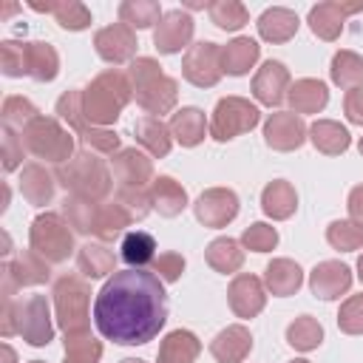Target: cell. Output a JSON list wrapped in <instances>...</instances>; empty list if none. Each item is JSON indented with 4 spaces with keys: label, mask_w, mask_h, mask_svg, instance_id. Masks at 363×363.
Returning a JSON list of instances; mask_svg holds the SVG:
<instances>
[{
    "label": "cell",
    "mask_w": 363,
    "mask_h": 363,
    "mask_svg": "<svg viewBox=\"0 0 363 363\" xmlns=\"http://www.w3.org/2000/svg\"><path fill=\"white\" fill-rule=\"evenodd\" d=\"M133 96V85L128 79V74H122L119 68H108L102 74H96L85 88H82V111L85 119L91 125L108 128L119 119V113L125 111V105Z\"/></svg>",
    "instance_id": "cell-2"
},
{
    "label": "cell",
    "mask_w": 363,
    "mask_h": 363,
    "mask_svg": "<svg viewBox=\"0 0 363 363\" xmlns=\"http://www.w3.org/2000/svg\"><path fill=\"white\" fill-rule=\"evenodd\" d=\"M20 193H23V199L28 204L45 207L54 199V176L37 162L23 164V170H20Z\"/></svg>",
    "instance_id": "cell-30"
},
{
    "label": "cell",
    "mask_w": 363,
    "mask_h": 363,
    "mask_svg": "<svg viewBox=\"0 0 363 363\" xmlns=\"http://www.w3.org/2000/svg\"><path fill=\"white\" fill-rule=\"evenodd\" d=\"M130 213L119 204V201H108L99 204V218H96V235L102 241H113L125 233V227H130Z\"/></svg>",
    "instance_id": "cell-42"
},
{
    "label": "cell",
    "mask_w": 363,
    "mask_h": 363,
    "mask_svg": "<svg viewBox=\"0 0 363 363\" xmlns=\"http://www.w3.org/2000/svg\"><path fill=\"white\" fill-rule=\"evenodd\" d=\"M286 343L298 352H312L323 343V326L312 315H298L286 326Z\"/></svg>",
    "instance_id": "cell-39"
},
{
    "label": "cell",
    "mask_w": 363,
    "mask_h": 363,
    "mask_svg": "<svg viewBox=\"0 0 363 363\" xmlns=\"http://www.w3.org/2000/svg\"><path fill=\"white\" fill-rule=\"evenodd\" d=\"M343 113L352 125H363V88H352L343 96Z\"/></svg>",
    "instance_id": "cell-55"
},
{
    "label": "cell",
    "mask_w": 363,
    "mask_h": 363,
    "mask_svg": "<svg viewBox=\"0 0 363 363\" xmlns=\"http://www.w3.org/2000/svg\"><path fill=\"white\" fill-rule=\"evenodd\" d=\"M227 301H230V309L235 312V318H255L261 315V309L267 306V286L258 275H250V272H241L230 281L227 286Z\"/></svg>",
    "instance_id": "cell-16"
},
{
    "label": "cell",
    "mask_w": 363,
    "mask_h": 363,
    "mask_svg": "<svg viewBox=\"0 0 363 363\" xmlns=\"http://www.w3.org/2000/svg\"><path fill=\"white\" fill-rule=\"evenodd\" d=\"M153 272L164 281V284H173L182 278L184 272V255L182 252H162L153 258Z\"/></svg>",
    "instance_id": "cell-54"
},
{
    "label": "cell",
    "mask_w": 363,
    "mask_h": 363,
    "mask_svg": "<svg viewBox=\"0 0 363 363\" xmlns=\"http://www.w3.org/2000/svg\"><path fill=\"white\" fill-rule=\"evenodd\" d=\"M261 210L272 221H286L298 210V193L286 179H275L261 190Z\"/></svg>",
    "instance_id": "cell-28"
},
{
    "label": "cell",
    "mask_w": 363,
    "mask_h": 363,
    "mask_svg": "<svg viewBox=\"0 0 363 363\" xmlns=\"http://www.w3.org/2000/svg\"><path fill=\"white\" fill-rule=\"evenodd\" d=\"M210 20L221 31H238L250 23V11L241 0H213L210 3Z\"/></svg>",
    "instance_id": "cell-41"
},
{
    "label": "cell",
    "mask_w": 363,
    "mask_h": 363,
    "mask_svg": "<svg viewBox=\"0 0 363 363\" xmlns=\"http://www.w3.org/2000/svg\"><path fill=\"white\" fill-rule=\"evenodd\" d=\"M40 111L31 99L26 96H6L3 99V111H0V119H3V128H11V130H26V125L31 119H37Z\"/></svg>",
    "instance_id": "cell-45"
},
{
    "label": "cell",
    "mask_w": 363,
    "mask_h": 363,
    "mask_svg": "<svg viewBox=\"0 0 363 363\" xmlns=\"http://www.w3.org/2000/svg\"><path fill=\"white\" fill-rule=\"evenodd\" d=\"M182 74L196 88H213L224 74V68H221V45H216L210 40L193 43L182 57Z\"/></svg>",
    "instance_id": "cell-9"
},
{
    "label": "cell",
    "mask_w": 363,
    "mask_h": 363,
    "mask_svg": "<svg viewBox=\"0 0 363 363\" xmlns=\"http://www.w3.org/2000/svg\"><path fill=\"white\" fill-rule=\"evenodd\" d=\"M301 284H303V269L292 258H272L264 269V286L278 298L295 295Z\"/></svg>",
    "instance_id": "cell-25"
},
{
    "label": "cell",
    "mask_w": 363,
    "mask_h": 363,
    "mask_svg": "<svg viewBox=\"0 0 363 363\" xmlns=\"http://www.w3.org/2000/svg\"><path fill=\"white\" fill-rule=\"evenodd\" d=\"M261 45L252 37H235L227 45H221V68L230 77H244L258 62Z\"/></svg>",
    "instance_id": "cell-27"
},
{
    "label": "cell",
    "mask_w": 363,
    "mask_h": 363,
    "mask_svg": "<svg viewBox=\"0 0 363 363\" xmlns=\"http://www.w3.org/2000/svg\"><path fill=\"white\" fill-rule=\"evenodd\" d=\"M28 363H45V360H28Z\"/></svg>",
    "instance_id": "cell-63"
},
{
    "label": "cell",
    "mask_w": 363,
    "mask_h": 363,
    "mask_svg": "<svg viewBox=\"0 0 363 363\" xmlns=\"http://www.w3.org/2000/svg\"><path fill=\"white\" fill-rule=\"evenodd\" d=\"M77 267L85 278H105L116 272V255L105 244H85L77 252Z\"/></svg>",
    "instance_id": "cell-34"
},
{
    "label": "cell",
    "mask_w": 363,
    "mask_h": 363,
    "mask_svg": "<svg viewBox=\"0 0 363 363\" xmlns=\"http://www.w3.org/2000/svg\"><path fill=\"white\" fill-rule=\"evenodd\" d=\"M0 65H3V74L6 77H23V74H28V51H26V43L6 40L0 45Z\"/></svg>",
    "instance_id": "cell-49"
},
{
    "label": "cell",
    "mask_w": 363,
    "mask_h": 363,
    "mask_svg": "<svg viewBox=\"0 0 363 363\" xmlns=\"http://www.w3.org/2000/svg\"><path fill=\"white\" fill-rule=\"evenodd\" d=\"M252 352V335L244 323H230L210 340V354L218 363H244Z\"/></svg>",
    "instance_id": "cell-21"
},
{
    "label": "cell",
    "mask_w": 363,
    "mask_h": 363,
    "mask_svg": "<svg viewBox=\"0 0 363 363\" xmlns=\"http://www.w3.org/2000/svg\"><path fill=\"white\" fill-rule=\"evenodd\" d=\"M57 119L65 122L68 128H74L77 133H82L91 122L85 119V111H82V91L79 88H71L65 91L60 99H57Z\"/></svg>",
    "instance_id": "cell-46"
},
{
    "label": "cell",
    "mask_w": 363,
    "mask_h": 363,
    "mask_svg": "<svg viewBox=\"0 0 363 363\" xmlns=\"http://www.w3.org/2000/svg\"><path fill=\"white\" fill-rule=\"evenodd\" d=\"M128 79L133 85L136 105L147 111V116L170 113L179 102V82L162 71V65L153 57H136L128 68Z\"/></svg>",
    "instance_id": "cell-3"
},
{
    "label": "cell",
    "mask_w": 363,
    "mask_h": 363,
    "mask_svg": "<svg viewBox=\"0 0 363 363\" xmlns=\"http://www.w3.org/2000/svg\"><path fill=\"white\" fill-rule=\"evenodd\" d=\"M309 142L315 145V150H320V153H326V156H340V153L349 150L352 136H349V130H346L340 122H335V119H315V122L309 125Z\"/></svg>",
    "instance_id": "cell-29"
},
{
    "label": "cell",
    "mask_w": 363,
    "mask_h": 363,
    "mask_svg": "<svg viewBox=\"0 0 363 363\" xmlns=\"http://www.w3.org/2000/svg\"><path fill=\"white\" fill-rule=\"evenodd\" d=\"M357 11H363V0H360V3L326 0V3H318V6L309 9L306 23H309V28H312L315 37H320V40H326V43H335V40L340 37V31H343L346 17H349V14H357Z\"/></svg>",
    "instance_id": "cell-17"
},
{
    "label": "cell",
    "mask_w": 363,
    "mask_h": 363,
    "mask_svg": "<svg viewBox=\"0 0 363 363\" xmlns=\"http://www.w3.org/2000/svg\"><path fill=\"white\" fill-rule=\"evenodd\" d=\"M278 244V230L267 221H255L241 233V247L252 252H269Z\"/></svg>",
    "instance_id": "cell-48"
},
{
    "label": "cell",
    "mask_w": 363,
    "mask_h": 363,
    "mask_svg": "<svg viewBox=\"0 0 363 363\" xmlns=\"http://www.w3.org/2000/svg\"><path fill=\"white\" fill-rule=\"evenodd\" d=\"M0 335H3V337H11V335H17V301H14V298H3Z\"/></svg>",
    "instance_id": "cell-56"
},
{
    "label": "cell",
    "mask_w": 363,
    "mask_h": 363,
    "mask_svg": "<svg viewBox=\"0 0 363 363\" xmlns=\"http://www.w3.org/2000/svg\"><path fill=\"white\" fill-rule=\"evenodd\" d=\"M23 142L26 150L34 153L37 159L54 162V164H65L74 156V136L68 133V128L60 125L57 116H37L26 125L23 130Z\"/></svg>",
    "instance_id": "cell-6"
},
{
    "label": "cell",
    "mask_w": 363,
    "mask_h": 363,
    "mask_svg": "<svg viewBox=\"0 0 363 363\" xmlns=\"http://www.w3.org/2000/svg\"><path fill=\"white\" fill-rule=\"evenodd\" d=\"M352 286V269L343 261H320L309 272V289L320 301H335Z\"/></svg>",
    "instance_id": "cell-18"
},
{
    "label": "cell",
    "mask_w": 363,
    "mask_h": 363,
    "mask_svg": "<svg viewBox=\"0 0 363 363\" xmlns=\"http://www.w3.org/2000/svg\"><path fill=\"white\" fill-rule=\"evenodd\" d=\"M62 218L74 227V233H96V218H99V201L79 199V196H65L62 201Z\"/></svg>",
    "instance_id": "cell-36"
},
{
    "label": "cell",
    "mask_w": 363,
    "mask_h": 363,
    "mask_svg": "<svg viewBox=\"0 0 363 363\" xmlns=\"http://www.w3.org/2000/svg\"><path fill=\"white\" fill-rule=\"evenodd\" d=\"M116 201L130 213L133 221L145 218L153 210V199H150V187H119Z\"/></svg>",
    "instance_id": "cell-50"
},
{
    "label": "cell",
    "mask_w": 363,
    "mask_h": 363,
    "mask_svg": "<svg viewBox=\"0 0 363 363\" xmlns=\"http://www.w3.org/2000/svg\"><path fill=\"white\" fill-rule=\"evenodd\" d=\"M23 156H26V142L23 136H17V130L11 128H3V170L11 173L23 164Z\"/></svg>",
    "instance_id": "cell-53"
},
{
    "label": "cell",
    "mask_w": 363,
    "mask_h": 363,
    "mask_svg": "<svg viewBox=\"0 0 363 363\" xmlns=\"http://www.w3.org/2000/svg\"><path fill=\"white\" fill-rule=\"evenodd\" d=\"M286 99L292 105V113H320L329 102V88L326 82L320 79H312V77H303V79H295L286 91Z\"/></svg>",
    "instance_id": "cell-23"
},
{
    "label": "cell",
    "mask_w": 363,
    "mask_h": 363,
    "mask_svg": "<svg viewBox=\"0 0 363 363\" xmlns=\"http://www.w3.org/2000/svg\"><path fill=\"white\" fill-rule=\"evenodd\" d=\"M199 352H201V340L190 329H173L159 343L156 363H196Z\"/></svg>",
    "instance_id": "cell-26"
},
{
    "label": "cell",
    "mask_w": 363,
    "mask_h": 363,
    "mask_svg": "<svg viewBox=\"0 0 363 363\" xmlns=\"http://www.w3.org/2000/svg\"><path fill=\"white\" fill-rule=\"evenodd\" d=\"M261 122V111L258 105H252L244 96H221L213 108V119H210V136L216 142H230L247 130H252Z\"/></svg>",
    "instance_id": "cell-8"
},
{
    "label": "cell",
    "mask_w": 363,
    "mask_h": 363,
    "mask_svg": "<svg viewBox=\"0 0 363 363\" xmlns=\"http://www.w3.org/2000/svg\"><path fill=\"white\" fill-rule=\"evenodd\" d=\"M91 286L79 275H62L54 284L57 323L65 335L91 332Z\"/></svg>",
    "instance_id": "cell-5"
},
{
    "label": "cell",
    "mask_w": 363,
    "mask_h": 363,
    "mask_svg": "<svg viewBox=\"0 0 363 363\" xmlns=\"http://www.w3.org/2000/svg\"><path fill=\"white\" fill-rule=\"evenodd\" d=\"M119 363H147V360H142V357H125V360H119Z\"/></svg>",
    "instance_id": "cell-60"
},
{
    "label": "cell",
    "mask_w": 363,
    "mask_h": 363,
    "mask_svg": "<svg viewBox=\"0 0 363 363\" xmlns=\"http://www.w3.org/2000/svg\"><path fill=\"white\" fill-rule=\"evenodd\" d=\"M170 133H173V139H176L182 147H196V145H201L204 136H207L204 111L196 108V105L179 108V111L170 116Z\"/></svg>",
    "instance_id": "cell-24"
},
{
    "label": "cell",
    "mask_w": 363,
    "mask_h": 363,
    "mask_svg": "<svg viewBox=\"0 0 363 363\" xmlns=\"http://www.w3.org/2000/svg\"><path fill=\"white\" fill-rule=\"evenodd\" d=\"M68 227L71 224L60 213H40L31 221L28 247L48 264H62L74 252V233Z\"/></svg>",
    "instance_id": "cell-7"
},
{
    "label": "cell",
    "mask_w": 363,
    "mask_h": 363,
    "mask_svg": "<svg viewBox=\"0 0 363 363\" xmlns=\"http://www.w3.org/2000/svg\"><path fill=\"white\" fill-rule=\"evenodd\" d=\"M0 352H3V363H17V354H14V349L9 343H3Z\"/></svg>",
    "instance_id": "cell-58"
},
{
    "label": "cell",
    "mask_w": 363,
    "mask_h": 363,
    "mask_svg": "<svg viewBox=\"0 0 363 363\" xmlns=\"http://www.w3.org/2000/svg\"><path fill=\"white\" fill-rule=\"evenodd\" d=\"M289 363H309V360H303V357H295V360H289Z\"/></svg>",
    "instance_id": "cell-61"
},
{
    "label": "cell",
    "mask_w": 363,
    "mask_h": 363,
    "mask_svg": "<svg viewBox=\"0 0 363 363\" xmlns=\"http://www.w3.org/2000/svg\"><path fill=\"white\" fill-rule=\"evenodd\" d=\"M196 31V20L184 9H170L162 14L159 26L153 28V45L159 54H179L182 48H190Z\"/></svg>",
    "instance_id": "cell-12"
},
{
    "label": "cell",
    "mask_w": 363,
    "mask_h": 363,
    "mask_svg": "<svg viewBox=\"0 0 363 363\" xmlns=\"http://www.w3.org/2000/svg\"><path fill=\"white\" fill-rule=\"evenodd\" d=\"M136 31L125 23H113L105 26L94 34V48L96 54L111 62V65H122V62H133L136 60Z\"/></svg>",
    "instance_id": "cell-15"
},
{
    "label": "cell",
    "mask_w": 363,
    "mask_h": 363,
    "mask_svg": "<svg viewBox=\"0 0 363 363\" xmlns=\"http://www.w3.org/2000/svg\"><path fill=\"white\" fill-rule=\"evenodd\" d=\"M326 241H329V247H335L340 252L363 250V227L354 224L352 218H337L326 227Z\"/></svg>",
    "instance_id": "cell-44"
},
{
    "label": "cell",
    "mask_w": 363,
    "mask_h": 363,
    "mask_svg": "<svg viewBox=\"0 0 363 363\" xmlns=\"http://www.w3.org/2000/svg\"><path fill=\"white\" fill-rule=\"evenodd\" d=\"M329 77L337 88H363V57L357 51H349V48H340L335 57H332V65H329Z\"/></svg>",
    "instance_id": "cell-35"
},
{
    "label": "cell",
    "mask_w": 363,
    "mask_h": 363,
    "mask_svg": "<svg viewBox=\"0 0 363 363\" xmlns=\"http://www.w3.org/2000/svg\"><path fill=\"white\" fill-rule=\"evenodd\" d=\"M99 360H102V343L91 332L65 335V360L62 363H99Z\"/></svg>",
    "instance_id": "cell-43"
},
{
    "label": "cell",
    "mask_w": 363,
    "mask_h": 363,
    "mask_svg": "<svg viewBox=\"0 0 363 363\" xmlns=\"http://www.w3.org/2000/svg\"><path fill=\"white\" fill-rule=\"evenodd\" d=\"M133 133H136V142H139L150 156H156V159L167 156L170 147H173L170 125H164L159 116H142V119H136Z\"/></svg>",
    "instance_id": "cell-31"
},
{
    "label": "cell",
    "mask_w": 363,
    "mask_h": 363,
    "mask_svg": "<svg viewBox=\"0 0 363 363\" xmlns=\"http://www.w3.org/2000/svg\"><path fill=\"white\" fill-rule=\"evenodd\" d=\"M346 207H349V216H352V221L363 227V184H354V187L349 190Z\"/></svg>",
    "instance_id": "cell-57"
},
{
    "label": "cell",
    "mask_w": 363,
    "mask_h": 363,
    "mask_svg": "<svg viewBox=\"0 0 363 363\" xmlns=\"http://www.w3.org/2000/svg\"><path fill=\"white\" fill-rule=\"evenodd\" d=\"M337 329L343 335H363V292L349 295L337 309Z\"/></svg>",
    "instance_id": "cell-51"
},
{
    "label": "cell",
    "mask_w": 363,
    "mask_h": 363,
    "mask_svg": "<svg viewBox=\"0 0 363 363\" xmlns=\"http://www.w3.org/2000/svg\"><path fill=\"white\" fill-rule=\"evenodd\" d=\"M196 221L204 227H227L238 216V196L230 187H207L193 204Z\"/></svg>",
    "instance_id": "cell-13"
},
{
    "label": "cell",
    "mask_w": 363,
    "mask_h": 363,
    "mask_svg": "<svg viewBox=\"0 0 363 363\" xmlns=\"http://www.w3.org/2000/svg\"><path fill=\"white\" fill-rule=\"evenodd\" d=\"M111 164L119 187H150L153 182V162L136 147H122L119 153H113Z\"/></svg>",
    "instance_id": "cell-20"
},
{
    "label": "cell",
    "mask_w": 363,
    "mask_h": 363,
    "mask_svg": "<svg viewBox=\"0 0 363 363\" xmlns=\"http://www.w3.org/2000/svg\"><path fill=\"white\" fill-rule=\"evenodd\" d=\"M156 258V238L145 230H133L122 238V261L130 264V269H145Z\"/></svg>",
    "instance_id": "cell-38"
},
{
    "label": "cell",
    "mask_w": 363,
    "mask_h": 363,
    "mask_svg": "<svg viewBox=\"0 0 363 363\" xmlns=\"http://www.w3.org/2000/svg\"><path fill=\"white\" fill-rule=\"evenodd\" d=\"M204 258H207V264H210L216 272L233 275V272H238L241 264H244V247H241V241H235V238H230V235H221V238H213V241L207 244Z\"/></svg>",
    "instance_id": "cell-33"
},
{
    "label": "cell",
    "mask_w": 363,
    "mask_h": 363,
    "mask_svg": "<svg viewBox=\"0 0 363 363\" xmlns=\"http://www.w3.org/2000/svg\"><path fill=\"white\" fill-rule=\"evenodd\" d=\"M162 14L164 11H162V6L156 0H125V3H119V20L125 26H130L133 31L159 26Z\"/></svg>",
    "instance_id": "cell-40"
},
{
    "label": "cell",
    "mask_w": 363,
    "mask_h": 363,
    "mask_svg": "<svg viewBox=\"0 0 363 363\" xmlns=\"http://www.w3.org/2000/svg\"><path fill=\"white\" fill-rule=\"evenodd\" d=\"M289 68L278 60H267L255 77H252V96L261 102V105H281L286 99V91H289Z\"/></svg>",
    "instance_id": "cell-19"
},
{
    "label": "cell",
    "mask_w": 363,
    "mask_h": 363,
    "mask_svg": "<svg viewBox=\"0 0 363 363\" xmlns=\"http://www.w3.org/2000/svg\"><path fill=\"white\" fill-rule=\"evenodd\" d=\"M150 199L153 210H159V216L164 218H173L187 207V190L173 176H156L150 182Z\"/></svg>",
    "instance_id": "cell-32"
},
{
    "label": "cell",
    "mask_w": 363,
    "mask_h": 363,
    "mask_svg": "<svg viewBox=\"0 0 363 363\" xmlns=\"http://www.w3.org/2000/svg\"><path fill=\"white\" fill-rule=\"evenodd\" d=\"M309 139V128L303 125V119L292 111H275L269 113V119L264 122V142L272 150L289 153L298 150L303 142Z\"/></svg>",
    "instance_id": "cell-14"
},
{
    "label": "cell",
    "mask_w": 363,
    "mask_h": 363,
    "mask_svg": "<svg viewBox=\"0 0 363 363\" xmlns=\"http://www.w3.org/2000/svg\"><path fill=\"white\" fill-rule=\"evenodd\" d=\"M79 139H82V145L88 147V150H96V153H119L122 147H119V133L116 130H111V128H99V125H88L82 133H79Z\"/></svg>",
    "instance_id": "cell-52"
},
{
    "label": "cell",
    "mask_w": 363,
    "mask_h": 363,
    "mask_svg": "<svg viewBox=\"0 0 363 363\" xmlns=\"http://www.w3.org/2000/svg\"><path fill=\"white\" fill-rule=\"evenodd\" d=\"M357 150H360V156H363V136H360V142H357Z\"/></svg>",
    "instance_id": "cell-62"
},
{
    "label": "cell",
    "mask_w": 363,
    "mask_h": 363,
    "mask_svg": "<svg viewBox=\"0 0 363 363\" xmlns=\"http://www.w3.org/2000/svg\"><path fill=\"white\" fill-rule=\"evenodd\" d=\"M357 278L363 281V252H360V258H357Z\"/></svg>",
    "instance_id": "cell-59"
},
{
    "label": "cell",
    "mask_w": 363,
    "mask_h": 363,
    "mask_svg": "<svg viewBox=\"0 0 363 363\" xmlns=\"http://www.w3.org/2000/svg\"><path fill=\"white\" fill-rule=\"evenodd\" d=\"M57 182L71 196L91 199V201H102L113 187L108 164L99 156H94L91 150H79L65 164H57Z\"/></svg>",
    "instance_id": "cell-4"
},
{
    "label": "cell",
    "mask_w": 363,
    "mask_h": 363,
    "mask_svg": "<svg viewBox=\"0 0 363 363\" xmlns=\"http://www.w3.org/2000/svg\"><path fill=\"white\" fill-rule=\"evenodd\" d=\"M255 26H258L261 40H267V43H286V40H292L298 34L301 20L286 6H269V9L261 11V17H258Z\"/></svg>",
    "instance_id": "cell-22"
},
{
    "label": "cell",
    "mask_w": 363,
    "mask_h": 363,
    "mask_svg": "<svg viewBox=\"0 0 363 363\" xmlns=\"http://www.w3.org/2000/svg\"><path fill=\"white\" fill-rule=\"evenodd\" d=\"M51 278L48 261L40 258L34 250L20 252L17 258H6L3 264V298H14L20 286H37Z\"/></svg>",
    "instance_id": "cell-11"
},
{
    "label": "cell",
    "mask_w": 363,
    "mask_h": 363,
    "mask_svg": "<svg viewBox=\"0 0 363 363\" xmlns=\"http://www.w3.org/2000/svg\"><path fill=\"white\" fill-rule=\"evenodd\" d=\"M17 335L28 346H48L54 340V320L45 295H31L17 303Z\"/></svg>",
    "instance_id": "cell-10"
},
{
    "label": "cell",
    "mask_w": 363,
    "mask_h": 363,
    "mask_svg": "<svg viewBox=\"0 0 363 363\" xmlns=\"http://www.w3.org/2000/svg\"><path fill=\"white\" fill-rule=\"evenodd\" d=\"M54 20L68 31H82L91 26V11L79 0H60L54 9Z\"/></svg>",
    "instance_id": "cell-47"
},
{
    "label": "cell",
    "mask_w": 363,
    "mask_h": 363,
    "mask_svg": "<svg viewBox=\"0 0 363 363\" xmlns=\"http://www.w3.org/2000/svg\"><path fill=\"white\" fill-rule=\"evenodd\" d=\"M28 51V77H34L37 82H51L60 74V54L54 45L48 43H26Z\"/></svg>",
    "instance_id": "cell-37"
},
{
    "label": "cell",
    "mask_w": 363,
    "mask_h": 363,
    "mask_svg": "<svg viewBox=\"0 0 363 363\" xmlns=\"http://www.w3.org/2000/svg\"><path fill=\"white\" fill-rule=\"evenodd\" d=\"M167 320V295L156 272L116 269L94 301V323L119 346H145Z\"/></svg>",
    "instance_id": "cell-1"
}]
</instances>
